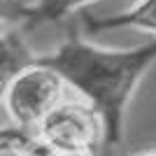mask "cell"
I'll return each mask as SVG.
<instances>
[{
  "label": "cell",
  "mask_w": 156,
  "mask_h": 156,
  "mask_svg": "<svg viewBox=\"0 0 156 156\" xmlns=\"http://www.w3.org/2000/svg\"><path fill=\"white\" fill-rule=\"evenodd\" d=\"M98 0H35L30 5V14L28 21L23 23L21 30H30V28L40 26V23H56L63 21L72 14H77L79 9L93 5Z\"/></svg>",
  "instance_id": "8992f818"
},
{
  "label": "cell",
  "mask_w": 156,
  "mask_h": 156,
  "mask_svg": "<svg viewBox=\"0 0 156 156\" xmlns=\"http://www.w3.org/2000/svg\"><path fill=\"white\" fill-rule=\"evenodd\" d=\"M135 156H156V147H151V149H144V151H140V154H135Z\"/></svg>",
  "instance_id": "9c48e42d"
},
{
  "label": "cell",
  "mask_w": 156,
  "mask_h": 156,
  "mask_svg": "<svg viewBox=\"0 0 156 156\" xmlns=\"http://www.w3.org/2000/svg\"><path fill=\"white\" fill-rule=\"evenodd\" d=\"M100 114L105 151L124 140V117L144 72L156 63V40L133 49H103L70 33L51 54L37 56Z\"/></svg>",
  "instance_id": "6da1fadb"
},
{
  "label": "cell",
  "mask_w": 156,
  "mask_h": 156,
  "mask_svg": "<svg viewBox=\"0 0 156 156\" xmlns=\"http://www.w3.org/2000/svg\"><path fill=\"white\" fill-rule=\"evenodd\" d=\"M35 142L49 156H100L105 126L91 105L63 100L35 130Z\"/></svg>",
  "instance_id": "7a4b0ae2"
},
{
  "label": "cell",
  "mask_w": 156,
  "mask_h": 156,
  "mask_svg": "<svg viewBox=\"0 0 156 156\" xmlns=\"http://www.w3.org/2000/svg\"><path fill=\"white\" fill-rule=\"evenodd\" d=\"M28 14H30V2L28 0H0V26L2 23H9V26H16L28 21Z\"/></svg>",
  "instance_id": "ba28073f"
},
{
  "label": "cell",
  "mask_w": 156,
  "mask_h": 156,
  "mask_svg": "<svg viewBox=\"0 0 156 156\" xmlns=\"http://www.w3.org/2000/svg\"><path fill=\"white\" fill-rule=\"evenodd\" d=\"M37 156H49V154H37Z\"/></svg>",
  "instance_id": "30bf717a"
},
{
  "label": "cell",
  "mask_w": 156,
  "mask_h": 156,
  "mask_svg": "<svg viewBox=\"0 0 156 156\" xmlns=\"http://www.w3.org/2000/svg\"><path fill=\"white\" fill-rule=\"evenodd\" d=\"M65 89L63 79L35 58V63L14 77L2 98L12 126L35 137L40 124L65 100Z\"/></svg>",
  "instance_id": "3957f363"
},
{
  "label": "cell",
  "mask_w": 156,
  "mask_h": 156,
  "mask_svg": "<svg viewBox=\"0 0 156 156\" xmlns=\"http://www.w3.org/2000/svg\"><path fill=\"white\" fill-rule=\"evenodd\" d=\"M84 26L89 33H100V30H114V28H137L144 33L156 35V0H140L135 5L121 14L112 16H84Z\"/></svg>",
  "instance_id": "5b68a950"
},
{
  "label": "cell",
  "mask_w": 156,
  "mask_h": 156,
  "mask_svg": "<svg viewBox=\"0 0 156 156\" xmlns=\"http://www.w3.org/2000/svg\"><path fill=\"white\" fill-rule=\"evenodd\" d=\"M47 154L35 137L21 133L14 126H0V156H37Z\"/></svg>",
  "instance_id": "52a82bcc"
},
{
  "label": "cell",
  "mask_w": 156,
  "mask_h": 156,
  "mask_svg": "<svg viewBox=\"0 0 156 156\" xmlns=\"http://www.w3.org/2000/svg\"><path fill=\"white\" fill-rule=\"evenodd\" d=\"M35 54L26 42V35L21 28H12L7 33H0V100L5 98L9 84L21 70L35 63Z\"/></svg>",
  "instance_id": "277c9868"
}]
</instances>
